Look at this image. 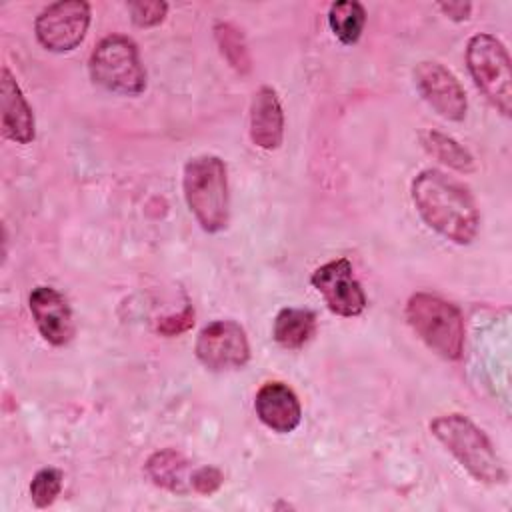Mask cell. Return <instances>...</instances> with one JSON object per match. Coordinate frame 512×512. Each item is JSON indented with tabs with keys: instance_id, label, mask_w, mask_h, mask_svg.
Returning a JSON list of instances; mask_svg holds the SVG:
<instances>
[{
	"instance_id": "cell-1",
	"label": "cell",
	"mask_w": 512,
	"mask_h": 512,
	"mask_svg": "<svg viewBox=\"0 0 512 512\" xmlns=\"http://www.w3.org/2000/svg\"><path fill=\"white\" fill-rule=\"evenodd\" d=\"M412 202L422 220L454 244H470L480 230V212L472 194L440 170H422L412 180Z\"/></svg>"
},
{
	"instance_id": "cell-2",
	"label": "cell",
	"mask_w": 512,
	"mask_h": 512,
	"mask_svg": "<svg viewBox=\"0 0 512 512\" xmlns=\"http://www.w3.org/2000/svg\"><path fill=\"white\" fill-rule=\"evenodd\" d=\"M432 436L478 482L502 484L508 474L490 438L464 414H442L430 422Z\"/></svg>"
},
{
	"instance_id": "cell-3",
	"label": "cell",
	"mask_w": 512,
	"mask_h": 512,
	"mask_svg": "<svg viewBox=\"0 0 512 512\" xmlns=\"http://www.w3.org/2000/svg\"><path fill=\"white\" fill-rule=\"evenodd\" d=\"M184 198L204 232H220L228 226L230 194L226 164L212 154L186 162L182 176Z\"/></svg>"
},
{
	"instance_id": "cell-4",
	"label": "cell",
	"mask_w": 512,
	"mask_h": 512,
	"mask_svg": "<svg viewBox=\"0 0 512 512\" xmlns=\"http://www.w3.org/2000/svg\"><path fill=\"white\" fill-rule=\"evenodd\" d=\"M406 320L416 336L438 356L460 360L464 352V318L460 310L430 292H416L406 302Z\"/></svg>"
},
{
	"instance_id": "cell-5",
	"label": "cell",
	"mask_w": 512,
	"mask_h": 512,
	"mask_svg": "<svg viewBox=\"0 0 512 512\" xmlns=\"http://www.w3.org/2000/svg\"><path fill=\"white\" fill-rule=\"evenodd\" d=\"M90 78L118 94L136 96L146 88V70L140 62L134 40L122 34H110L102 38L88 60Z\"/></svg>"
},
{
	"instance_id": "cell-6",
	"label": "cell",
	"mask_w": 512,
	"mask_h": 512,
	"mask_svg": "<svg viewBox=\"0 0 512 512\" xmlns=\"http://www.w3.org/2000/svg\"><path fill=\"white\" fill-rule=\"evenodd\" d=\"M466 66L478 90L504 116H510L512 70L506 46L492 34H474L466 44Z\"/></svg>"
},
{
	"instance_id": "cell-7",
	"label": "cell",
	"mask_w": 512,
	"mask_h": 512,
	"mask_svg": "<svg viewBox=\"0 0 512 512\" xmlns=\"http://www.w3.org/2000/svg\"><path fill=\"white\" fill-rule=\"evenodd\" d=\"M90 4L84 0H60L48 4L34 22L38 42L50 52H70L86 36Z\"/></svg>"
},
{
	"instance_id": "cell-8",
	"label": "cell",
	"mask_w": 512,
	"mask_h": 512,
	"mask_svg": "<svg viewBox=\"0 0 512 512\" xmlns=\"http://www.w3.org/2000/svg\"><path fill=\"white\" fill-rule=\"evenodd\" d=\"M196 358L212 372L236 370L250 360V344L244 328L234 320L206 324L194 346Z\"/></svg>"
},
{
	"instance_id": "cell-9",
	"label": "cell",
	"mask_w": 512,
	"mask_h": 512,
	"mask_svg": "<svg viewBox=\"0 0 512 512\" xmlns=\"http://www.w3.org/2000/svg\"><path fill=\"white\" fill-rule=\"evenodd\" d=\"M310 282L322 294L330 312L344 318H352L364 312L366 294L360 282L354 278L352 264L346 258L322 264L314 270Z\"/></svg>"
},
{
	"instance_id": "cell-10",
	"label": "cell",
	"mask_w": 512,
	"mask_h": 512,
	"mask_svg": "<svg viewBox=\"0 0 512 512\" xmlns=\"http://www.w3.org/2000/svg\"><path fill=\"white\" fill-rule=\"evenodd\" d=\"M414 84L428 106L446 120L460 122L466 116L468 100L458 78L440 62L424 60L414 68Z\"/></svg>"
},
{
	"instance_id": "cell-11",
	"label": "cell",
	"mask_w": 512,
	"mask_h": 512,
	"mask_svg": "<svg viewBox=\"0 0 512 512\" xmlns=\"http://www.w3.org/2000/svg\"><path fill=\"white\" fill-rule=\"evenodd\" d=\"M28 306L40 336L52 346H64L74 336V318L68 300L52 286H36Z\"/></svg>"
},
{
	"instance_id": "cell-12",
	"label": "cell",
	"mask_w": 512,
	"mask_h": 512,
	"mask_svg": "<svg viewBox=\"0 0 512 512\" xmlns=\"http://www.w3.org/2000/svg\"><path fill=\"white\" fill-rule=\"evenodd\" d=\"M256 416L278 434H288L302 420V406L296 392L284 382H266L254 398Z\"/></svg>"
},
{
	"instance_id": "cell-13",
	"label": "cell",
	"mask_w": 512,
	"mask_h": 512,
	"mask_svg": "<svg viewBox=\"0 0 512 512\" xmlns=\"http://www.w3.org/2000/svg\"><path fill=\"white\" fill-rule=\"evenodd\" d=\"M284 138V112L278 94L260 86L250 102V140L262 150H276Z\"/></svg>"
},
{
	"instance_id": "cell-14",
	"label": "cell",
	"mask_w": 512,
	"mask_h": 512,
	"mask_svg": "<svg viewBox=\"0 0 512 512\" xmlns=\"http://www.w3.org/2000/svg\"><path fill=\"white\" fill-rule=\"evenodd\" d=\"M0 114H2V134L18 144H28L34 140V114L28 106L18 82L8 68L0 74Z\"/></svg>"
},
{
	"instance_id": "cell-15",
	"label": "cell",
	"mask_w": 512,
	"mask_h": 512,
	"mask_svg": "<svg viewBox=\"0 0 512 512\" xmlns=\"http://www.w3.org/2000/svg\"><path fill=\"white\" fill-rule=\"evenodd\" d=\"M146 476L150 482L158 488H164L174 494H186V470H188V460L174 448H162L154 452L146 464H144Z\"/></svg>"
},
{
	"instance_id": "cell-16",
	"label": "cell",
	"mask_w": 512,
	"mask_h": 512,
	"mask_svg": "<svg viewBox=\"0 0 512 512\" xmlns=\"http://www.w3.org/2000/svg\"><path fill=\"white\" fill-rule=\"evenodd\" d=\"M316 332V316L306 308H282L274 318L272 336L274 340L288 348H302Z\"/></svg>"
},
{
	"instance_id": "cell-17",
	"label": "cell",
	"mask_w": 512,
	"mask_h": 512,
	"mask_svg": "<svg viewBox=\"0 0 512 512\" xmlns=\"http://www.w3.org/2000/svg\"><path fill=\"white\" fill-rule=\"evenodd\" d=\"M420 140H422V146L428 150V154H432L436 160H440L448 168H454L462 174L476 170L474 156L452 136L440 130H424L420 134Z\"/></svg>"
},
{
	"instance_id": "cell-18",
	"label": "cell",
	"mask_w": 512,
	"mask_h": 512,
	"mask_svg": "<svg viewBox=\"0 0 512 512\" xmlns=\"http://www.w3.org/2000/svg\"><path fill=\"white\" fill-rule=\"evenodd\" d=\"M328 24L332 34L342 44H354L358 42L364 24H366V12L360 2L354 0H342L334 2L328 10Z\"/></svg>"
},
{
	"instance_id": "cell-19",
	"label": "cell",
	"mask_w": 512,
	"mask_h": 512,
	"mask_svg": "<svg viewBox=\"0 0 512 512\" xmlns=\"http://www.w3.org/2000/svg\"><path fill=\"white\" fill-rule=\"evenodd\" d=\"M214 38H216L220 54L226 58V62L238 74H248L252 68V58H250V52H248L242 32L230 22H216Z\"/></svg>"
},
{
	"instance_id": "cell-20",
	"label": "cell",
	"mask_w": 512,
	"mask_h": 512,
	"mask_svg": "<svg viewBox=\"0 0 512 512\" xmlns=\"http://www.w3.org/2000/svg\"><path fill=\"white\" fill-rule=\"evenodd\" d=\"M62 490V472L58 468H42L30 482V498L34 506L48 508Z\"/></svg>"
},
{
	"instance_id": "cell-21",
	"label": "cell",
	"mask_w": 512,
	"mask_h": 512,
	"mask_svg": "<svg viewBox=\"0 0 512 512\" xmlns=\"http://www.w3.org/2000/svg\"><path fill=\"white\" fill-rule=\"evenodd\" d=\"M130 10V18L138 28H150L160 24L166 18L168 12V4L162 0H154V2H130L128 4Z\"/></svg>"
},
{
	"instance_id": "cell-22",
	"label": "cell",
	"mask_w": 512,
	"mask_h": 512,
	"mask_svg": "<svg viewBox=\"0 0 512 512\" xmlns=\"http://www.w3.org/2000/svg\"><path fill=\"white\" fill-rule=\"evenodd\" d=\"M224 482V474L216 466H202L192 472L190 488L202 496L214 494Z\"/></svg>"
},
{
	"instance_id": "cell-23",
	"label": "cell",
	"mask_w": 512,
	"mask_h": 512,
	"mask_svg": "<svg viewBox=\"0 0 512 512\" xmlns=\"http://www.w3.org/2000/svg\"><path fill=\"white\" fill-rule=\"evenodd\" d=\"M192 324H194V310L184 308L180 314L162 318L158 322V332L164 336H178V334L186 332L188 328H192Z\"/></svg>"
},
{
	"instance_id": "cell-24",
	"label": "cell",
	"mask_w": 512,
	"mask_h": 512,
	"mask_svg": "<svg viewBox=\"0 0 512 512\" xmlns=\"http://www.w3.org/2000/svg\"><path fill=\"white\" fill-rule=\"evenodd\" d=\"M438 8H440L450 20H456V22L468 20V18H470V12H472V4H470V2H440Z\"/></svg>"
}]
</instances>
